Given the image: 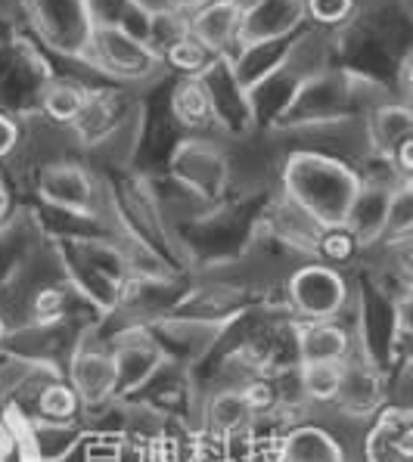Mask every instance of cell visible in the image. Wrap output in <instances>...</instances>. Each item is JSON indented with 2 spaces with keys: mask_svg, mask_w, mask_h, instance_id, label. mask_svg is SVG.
<instances>
[{
  "mask_svg": "<svg viewBox=\"0 0 413 462\" xmlns=\"http://www.w3.org/2000/svg\"><path fill=\"white\" fill-rule=\"evenodd\" d=\"M90 103V94L84 84L78 81H53L41 97V106H44V116L56 125H75L81 122L84 109Z\"/></svg>",
  "mask_w": 413,
  "mask_h": 462,
  "instance_id": "ba28073f",
  "label": "cell"
},
{
  "mask_svg": "<svg viewBox=\"0 0 413 462\" xmlns=\"http://www.w3.org/2000/svg\"><path fill=\"white\" fill-rule=\"evenodd\" d=\"M391 425H395V435L401 440L404 453L413 457V410H389Z\"/></svg>",
  "mask_w": 413,
  "mask_h": 462,
  "instance_id": "d6986e66",
  "label": "cell"
},
{
  "mask_svg": "<svg viewBox=\"0 0 413 462\" xmlns=\"http://www.w3.org/2000/svg\"><path fill=\"white\" fill-rule=\"evenodd\" d=\"M4 205H6V193H4V183H0V211H4Z\"/></svg>",
  "mask_w": 413,
  "mask_h": 462,
  "instance_id": "4316f807",
  "label": "cell"
},
{
  "mask_svg": "<svg viewBox=\"0 0 413 462\" xmlns=\"http://www.w3.org/2000/svg\"><path fill=\"white\" fill-rule=\"evenodd\" d=\"M41 413L47 419H53V422H66V419H72L78 413V394L75 388L69 385H50L41 391Z\"/></svg>",
  "mask_w": 413,
  "mask_h": 462,
  "instance_id": "9a60e30c",
  "label": "cell"
},
{
  "mask_svg": "<svg viewBox=\"0 0 413 462\" xmlns=\"http://www.w3.org/2000/svg\"><path fill=\"white\" fill-rule=\"evenodd\" d=\"M401 81H404V88H408V94H413V56L408 62H404V69H401Z\"/></svg>",
  "mask_w": 413,
  "mask_h": 462,
  "instance_id": "d4e9b609",
  "label": "cell"
},
{
  "mask_svg": "<svg viewBox=\"0 0 413 462\" xmlns=\"http://www.w3.org/2000/svg\"><path fill=\"white\" fill-rule=\"evenodd\" d=\"M289 298L311 323H330L345 304V280L326 264H308L289 280Z\"/></svg>",
  "mask_w": 413,
  "mask_h": 462,
  "instance_id": "7a4b0ae2",
  "label": "cell"
},
{
  "mask_svg": "<svg viewBox=\"0 0 413 462\" xmlns=\"http://www.w3.org/2000/svg\"><path fill=\"white\" fill-rule=\"evenodd\" d=\"M354 233L345 230V226H330V233L324 236V243H320V248H324V254L330 261H345L348 254L354 252Z\"/></svg>",
  "mask_w": 413,
  "mask_h": 462,
  "instance_id": "ac0fdd59",
  "label": "cell"
},
{
  "mask_svg": "<svg viewBox=\"0 0 413 462\" xmlns=\"http://www.w3.org/2000/svg\"><path fill=\"white\" fill-rule=\"evenodd\" d=\"M302 10L311 16V23L333 28L342 25L354 13V0H302Z\"/></svg>",
  "mask_w": 413,
  "mask_h": 462,
  "instance_id": "2e32d148",
  "label": "cell"
},
{
  "mask_svg": "<svg viewBox=\"0 0 413 462\" xmlns=\"http://www.w3.org/2000/svg\"><path fill=\"white\" fill-rule=\"evenodd\" d=\"M16 140H19V127L16 122H10V118L0 112V159H4L6 152H10L13 146H16Z\"/></svg>",
  "mask_w": 413,
  "mask_h": 462,
  "instance_id": "44dd1931",
  "label": "cell"
},
{
  "mask_svg": "<svg viewBox=\"0 0 413 462\" xmlns=\"http://www.w3.org/2000/svg\"><path fill=\"white\" fill-rule=\"evenodd\" d=\"M395 165L398 171H404V174H413V134H408V137L395 146Z\"/></svg>",
  "mask_w": 413,
  "mask_h": 462,
  "instance_id": "7402d4cb",
  "label": "cell"
},
{
  "mask_svg": "<svg viewBox=\"0 0 413 462\" xmlns=\"http://www.w3.org/2000/svg\"><path fill=\"white\" fill-rule=\"evenodd\" d=\"M243 23L246 16L230 0H215V4L202 6V10L187 19V32L215 56H224L233 47V41L243 34Z\"/></svg>",
  "mask_w": 413,
  "mask_h": 462,
  "instance_id": "277c9868",
  "label": "cell"
},
{
  "mask_svg": "<svg viewBox=\"0 0 413 462\" xmlns=\"http://www.w3.org/2000/svg\"><path fill=\"white\" fill-rule=\"evenodd\" d=\"M171 116L177 125L199 131L211 118V97L205 90V78H181L171 94Z\"/></svg>",
  "mask_w": 413,
  "mask_h": 462,
  "instance_id": "52a82bcc",
  "label": "cell"
},
{
  "mask_svg": "<svg viewBox=\"0 0 413 462\" xmlns=\"http://www.w3.org/2000/svg\"><path fill=\"white\" fill-rule=\"evenodd\" d=\"M367 462H413L401 447V440L395 435V425H391L389 410L380 416V422L373 425L367 438Z\"/></svg>",
  "mask_w": 413,
  "mask_h": 462,
  "instance_id": "4fadbf2b",
  "label": "cell"
},
{
  "mask_svg": "<svg viewBox=\"0 0 413 462\" xmlns=\"http://www.w3.org/2000/svg\"><path fill=\"white\" fill-rule=\"evenodd\" d=\"M62 314V295L56 289H44L34 298V317L38 319H56Z\"/></svg>",
  "mask_w": 413,
  "mask_h": 462,
  "instance_id": "ffe728a7",
  "label": "cell"
},
{
  "mask_svg": "<svg viewBox=\"0 0 413 462\" xmlns=\"http://www.w3.org/2000/svg\"><path fill=\"white\" fill-rule=\"evenodd\" d=\"M348 332L333 323H311L298 336V360L308 364H345Z\"/></svg>",
  "mask_w": 413,
  "mask_h": 462,
  "instance_id": "8992f818",
  "label": "cell"
},
{
  "mask_svg": "<svg viewBox=\"0 0 413 462\" xmlns=\"http://www.w3.org/2000/svg\"><path fill=\"white\" fill-rule=\"evenodd\" d=\"M218 56L209 47H202L190 32H183L181 38H174L165 47V62L174 72H181V78H205Z\"/></svg>",
  "mask_w": 413,
  "mask_h": 462,
  "instance_id": "30bf717a",
  "label": "cell"
},
{
  "mask_svg": "<svg viewBox=\"0 0 413 462\" xmlns=\"http://www.w3.org/2000/svg\"><path fill=\"white\" fill-rule=\"evenodd\" d=\"M380 394H382L380 379H376L370 369L345 364V369H342V388H339L336 401L348 410V413H354V416L370 413V410L380 403Z\"/></svg>",
  "mask_w": 413,
  "mask_h": 462,
  "instance_id": "9c48e42d",
  "label": "cell"
},
{
  "mask_svg": "<svg viewBox=\"0 0 413 462\" xmlns=\"http://www.w3.org/2000/svg\"><path fill=\"white\" fill-rule=\"evenodd\" d=\"M289 183L296 202L326 226L345 224L354 208V199L361 193L358 180L345 168H339V162H326L317 155L292 159Z\"/></svg>",
  "mask_w": 413,
  "mask_h": 462,
  "instance_id": "6da1fadb",
  "label": "cell"
},
{
  "mask_svg": "<svg viewBox=\"0 0 413 462\" xmlns=\"http://www.w3.org/2000/svg\"><path fill=\"white\" fill-rule=\"evenodd\" d=\"M4 336H6V326H4V319H0V341H4Z\"/></svg>",
  "mask_w": 413,
  "mask_h": 462,
  "instance_id": "83f0119b",
  "label": "cell"
},
{
  "mask_svg": "<svg viewBox=\"0 0 413 462\" xmlns=\"http://www.w3.org/2000/svg\"><path fill=\"white\" fill-rule=\"evenodd\" d=\"M280 462H342V453L330 440V435L308 429L286 440V447H283V453H280Z\"/></svg>",
  "mask_w": 413,
  "mask_h": 462,
  "instance_id": "8fae6325",
  "label": "cell"
},
{
  "mask_svg": "<svg viewBox=\"0 0 413 462\" xmlns=\"http://www.w3.org/2000/svg\"><path fill=\"white\" fill-rule=\"evenodd\" d=\"M209 4H215V0H171V10H174L177 16L190 19L193 13H199L202 6H209Z\"/></svg>",
  "mask_w": 413,
  "mask_h": 462,
  "instance_id": "603a6c76",
  "label": "cell"
},
{
  "mask_svg": "<svg viewBox=\"0 0 413 462\" xmlns=\"http://www.w3.org/2000/svg\"><path fill=\"white\" fill-rule=\"evenodd\" d=\"M252 416V403H249L246 391H224L211 401L209 410V422L215 429V435L227 438V435H237L239 429L249 422Z\"/></svg>",
  "mask_w": 413,
  "mask_h": 462,
  "instance_id": "7c38bea8",
  "label": "cell"
},
{
  "mask_svg": "<svg viewBox=\"0 0 413 462\" xmlns=\"http://www.w3.org/2000/svg\"><path fill=\"white\" fill-rule=\"evenodd\" d=\"M90 44H94L103 69H109L112 75L140 78L155 66V53L146 47V41L131 34L125 25H99Z\"/></svg>",
  "mask_w": 413,
  "mask_h": 462,
  "instance_id": "3957f363",
  "label": "cell"
},
{
  "mask_svg": "<svg viewBox=\"0 0 413 462\" xmlns=\"http://www.w3.org/2000/svg\"><path fill=\"white\" fill-rule=\"evenodd\" d=\"M345 364H308L302 366V391L311 401H336Z\"/></svg>",
  "mask_w": 413,
  "mask_h": 462,
  "instance_id": "5bb4252c",
  "label": "cell"
},
{
  "mask_svg": "<svg viewBox=\"0 0 413 462\" xmlns=\"http://www.w3.org/2000/svg\"><path fill=\"white\" fill-rule=\"evenodd\" d=\"M386 230L391 233V236H408V233H413V202L401 193V189L391 193Z\"/></svg>",
  "mask_w": 413,
  "mask_h": 462,
  "instance_id": "e0dca14e",
  "label": "cell"
},
{
  "mask_svg": "<svg viewBox=\"0 0 413 462\" xmlns=\"http://www.w3.org/2000/svg\"><path fill=\"white\" fill-rule=\"evenodd\" d=\"M398 189H401V193L408 196L410 202H413V174H408V177H404V180H401V187H398Z\"/></svg>",
  "mask_w": 413,
  "mask_h": 462,
  "instance_id": "484cf974",
  "label": "cell"
},
{
  "mask_svg": "<svg viewBox=\"0 0 413 462\" xmlns=\"http://www.w3.org/2000/svg\"><path fill=\"white\" fill-rule=\"evenodd\" d=\"M75 394L88 403H99L118 388V369L116 360L106 354H81L72 366Z\"/></svg>",
  "mask_w": 413,
  "mask_h": 462,
  "instance_id": "5b68a950",
  "label": "cell"
},
{
  "mask_svg": "<svg viewBox=\"0 0 413 462\" xmlns=\"http://www.w3.org/2000/svg\"><path fill=\"white\" fill-rule=\"evenodd\" d=\"M0 462H4V453H0Z\"/></svg>",
  "mask_w": 413,
  "mask_h": 462,
  "instance_id": "f1b7e54d",
  "label": "cell"
},
{
  "mask_svg": "<svg viewBox=\"0 0 413 462\" xmlns=\"http://www.w3.org/2000/svg\"><path fill=\"white\" fill-rule=\"evenodd\" d=\"M233 6H237L239 13H243V16H252V13H258L261 6L268 4V0H230Z\"/></svg>",
  "mask_w": 413,
  "mask_h": 462,
  "instance_id": "cb8c5ba5",
  "label": "cell"
}]
</instances>
